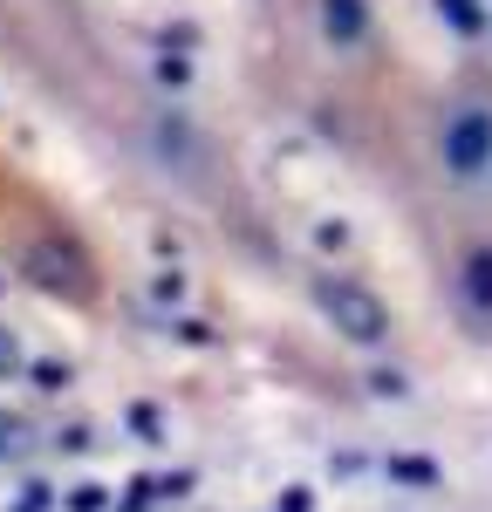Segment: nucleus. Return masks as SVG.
<instances>
[{"label": "nucleus", "instance_id": "20e7f679", "mask_svg": "<svg viewBox=\"0 0 492 512\" xmlns=\"http://www.w3.org/2000/svg\"><path fill=\"white\" fill-rule=\"evenodd\" d=\"M451 301H458V321L492 342V246H465L451 260Z\"/></svg>", "mask_w": 492, "mask_h": 512}, {"label": "nucleus", "instance_id": "423d86ee", "mask_svg": "<svg viewBox=\"0 0 492 512\" xmlns=\"http://www.w3.org/2000/svg\"><path fill=\"white\" fill-rule=\"evenodd\" d=\"M438 14H451L465 35H479V7H472V0H438Z\"/></svg>", "mask_w": 492, "mask_h": 512}, {"label": "nucleus", "instance_id": "f03ea898", "mask_svg": "<svg viewBox=\"0 0 492 512\" xmlns=\"http://www.w3.org/2000/svg\"><path fill=\"white\" fill-rule=\"evenodd\" d=\"M315 308H322V321L342 342H356V349H383L390 328H397V321H390V301L356 274H315Z\"/></svg>", "mask_w": 492, "mask_h": 512}, {"label": "nucleus", "instance_id": "7ed1b4c3", "mask_svg": "<svg viewBox=\"0 0 492 512\" xmlns=\"http://www.w3.org/2000/svg\"><path fill=\"white\" fill-rule=\"evenodd\" d=\"M21 267H28V280L48 287V294H69V301H89V294H96V267H89V253H82L76 239H62V233H48L41 246H28Z\"/></svg>", "mask_w": 492, "mask_h": 512}, {"label": "nucleus", "instance_id": "f257e3e1", "mask_svg": "<svg viewBox=\"0 0 492 512\" xmlns=\"http://www.w3.org/2000/svg\"><path fill=\"white\" fill-rule=\"evenodd\" d=\"M431 151L438 171L465 192H486L492 185V96L486 89H451L438 103V130H431Z\"/></svg>", "mask_w": 492, "mask_h": 512}, {"label": "nucleus", "instance_id": "39448f33", "mask_svg": "<svg viewBox=\"0 0 492 512\" xmlns=\"http://www.w3.org/2000/svg\"><path fill=\"white\" fill-rule=\"evenodd\" d=\"M315 28L335 55H356V48H369L376 14H369V0H315Z\"/></svg>", "mask_w": 492, "mask_h": 512}]
</instances>
